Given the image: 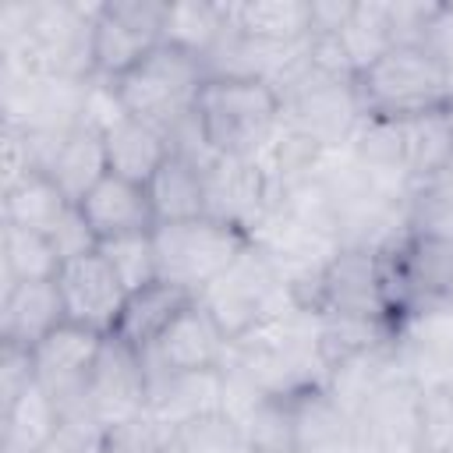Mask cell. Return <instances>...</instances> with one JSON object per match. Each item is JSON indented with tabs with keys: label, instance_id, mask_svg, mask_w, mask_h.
<instances>
[{
	"label": "cell",
	"instance_id": "obj_9",
	"mask_svg": "<svg viewBox=\"0 0 453 453\" xmlns=\"http://www.w3.org/2000/svg\"><path fill=\"white\" fill-rule=\"evenodd\" d=\"M85 414H92L103 428H117L149 411V368L142 350L124 343L120 336H106L85 389Z\"/></svg>",
	"mask_w": 453,
	"mask_h": 453
},
{
	"label": "cell",
	"instance_id": "obj_35",
	"mask_svg": "<svg viewBox=\"0 0 453 453\" xmlns=\"http://www.w3.org/2000/svg\"><path fill=\"white\" fill-rule=\"evenodd\" d=\"M159 453H188V449H180V446H177V442H173V439L166 435V442L159 446Z\"/></svg>",
	"mask_w": 453,
	"mask_h": 453
},
{
	"label": "cell",
	"instance_id": "obj_11",
	"mask_svg": "<svg viewBox=\"0 0 453 453\" xmlns=\"http://www.w3.org/2000/svg\"><path fill=\"white\" fill-rule=\"evenodd\" d=\"M103 333H92L85 326L64 322L50 336H42L32 347V365H35V382L42 393L60 407V414H74L85 403V389L103 347Z\"/></svg>",
	"mask_w": 453,
	"mask_h": 453
},
{
	"label": "cell",
	"instance_id": "obj_34",
	"mask_svg": "<svg viewBox=\"0 0 453 453\" xmlns=\"http://www.w3.org/2000/svg\"><path fill=\"white\" fill-rule=\"evenodd\" d=\"M50 244H53V251L60 255V262H67V258H78V255L96 251V248H99V237L92 234V226H88V219L81 216V209L71 205V209L64 212V219L53 226Z\"/></svg>",
	"mask_w": 453,
	"mask_h": 453
},
{
	"label": "cell",
	"instance_id": "obj_15",
	"mask_svg": "<svg viewBox=\"0 0 453 453\" xmlns=\"http://www.w3.org/2000/svg\"><path fill=\"white\" fill-rule=\"evenodd\" d=\"M78 209H81V216L88 219L92 234L99 241L156 230V212H152V202H149V188L134 184V180H124L117 173H106L78 202Z\"/></svg>",
	"mask_w": 453,
	"mask_h": 453
},
{
	"label": "cell",
	"instance_id": "obj_22",
	"mask_svg": "<svg viewBox=\"0 0 453 453\" xmlns=\"http://www.w3.org/2000/svg\"><path fill=\"white\" fill-rule=\"evenodd\" d=\"M103 145H106V166L110 173L134 180V184H149L152 173L159 170V163L170 152V142L152 131L149 124L134 120V117H120L113 127L103 131Z\"/></svg>",
	"mask_w": 453,
	"mask_h": 453
},
{
	"label": "cell",
	"instance_id": "obj_31",
	"mask_svg": "<svg viewBox=\"0 0 453 453\" xmlns=\"http://www.w3.org/2000/svg\"><path fill=\"white\" fill-rule=\"evenodd\" d=\"M110 269L117 273V280L131 290L145 287V283H156L159 280V265H156V241H152V230L149 234H124V237H106L99 241L96 248Z\"/></svg>",
	"mask_w": 453,
	"mask_h": 453
},
{
	"label": "cell",
	"instance_id": "obj_24",
	"mask_svg": "<svg viewBox=\"0 0 453 453\" xmlns=\"http://www.w3.org/2000/svg\"><path fill=\"white\" fill-rule=\"evenodd\" d=\"M74 202H67L64 191L42 170H35V173H28L25 180H18L14 188L4 191V223L50 237L53 226L64 219V212Z\"/></svg>",
	"mask_w": 453,
	"mask_h": 453
},
{
	"label": "cell",
	"instance_id": "obj_13",
	"mask_svg": "<svg viewBox=\"0 0 453 453\" xmlns=\"http://www.w3.org/2000/svg\"><path fill=\"white\" fill-rule=\"evenodd\" d=\"M226 336L205 311V304L195 297L170 326L166 333L142 354L149 372L163 375H198V372H219L226 361Z\"/></svg>",
	"mask_w": 453,
	"mask_h": 453
},
{
	"label": "cell",
	"instance_id": "obj_7",
	"mask_svg": "<svg viewBox=\"0 0 453 453\" xmlns=\"http://www.w3.org/2000/svg\"><path fill=\"white\" fill-rule=\"evenodd\" d=\"M301 308L315 315H340V319H368V322H396L386 287H382V269H379V251L372 248H354L343 244L319 280L294 297Z\"/></svg>",
	"mask_w": 453,
	"mask_h": 453
},
{
	"label": "cell",
	"instance_id": "obj_12",
	"mask_svg": "<svg viewBox=\"0 0 453 453\" xmlns=\"http://www.w3.org/2000/svg\"><path fill=\"white\" fill-rule=\"evenodd\" d=\"M57 290H60L67 322L85 326L103 336H110L117 329V319L127 301V287L117 280V273L110 269V262L99 251L60 262Z\"/></svg>",
	"mask_w": 453,
	"mask_h": 453
},
{
	"label": "cell",
	"instance_id": "obj_8",
	"mask_svg": "<svg viewBox=\"0 0 453 453\" xmlns=\"http://www.w3.org/2000/svg\"><path fill=\"white\" fill-rule=\"evenodd\" d=\"M170 4L159 0H110L99 4L92 21V78L117 81L145 60L166 28Z\"/></svg>",
	"mask_w": 453,
	"mask_h": 453
},
{
	"label": "cell",
	"instance_id": "obj_1",
	"mask_svg": "<svg viewBox=\"0 0 453 453\" xmlns=\"http://www.w3.org/2000/svg\"><path fill=\"white\" fill-rule=\"evenodd\" d=\"M195 120L216 156L258 159L280 131L283 103L262 78H205Z\"/></svg>",
	"mask_w": 453,
	"mask_h": 453
},
{
	"label": "cell",
	"instance_id": "obj_25",
	"mask_svg": "<svg viewBox=\"0 0 453 453\" xmlns=\"http://www.w3.org/2000/svg\"><path fill=\"white\" fill-rule=\"evenodd\" d=\"M234 418L244 432L248 453H297L290 396L255 393Z\"/></svg>",
	"mask_w": 453,
	"mask_h": 453
},
{
	"label": "cell",
	"instance_id": "obj_10",
	"mask_svg": "<svg viewBox=\"0 0 453 453\" xmlns=\"http://www.w3.org/2000/svg\"><path fill=\"white\" fill-rule=\"evenodd\" d=\"M202 188H205V216L237 226L248 237H255V230L265 223V216L276 205L273 184L258 166V159L212 156L202 166Z\"/></svg>",
	"mask_w": 453,
	"mask_h": 453
},
{
	"label": "cell",
	"instance_id": "obj_5",
	"mask_svg": "<svg viewBox=\"0 0 453 453\" xmlns=\"http://www.w3.org/2000/svg\"><path fill=\"white\" fill-rule=\"evenodd\" d=\"M152 241H156L159 280H166L195 297L209 283H216L251 244V237L244 230L209 219V216L180 219V223H156Z\"/></svg>",
	"mask_w": 453,
	"mask_h": 453
},
{
	"label": "cell",
	"instance_id": "obj_4",
	"mask_svg": "<svg viewBox=\"0 0 453 453\" xmlns=\"http://www.w3.org/2000/svg\"><path fill=\"white\" fill-rule=\"evenodd\" d=\"M198 301L205 304V311L212 315V322L219 326L226 343L248 336L251 329L265 326L269 319H276L290 304H297L290 297L287 280L280 276L273 258L255 241L241 251V258L216 283H209L198 294Z\"/></svg>",
	"mask_w": 453,
	"mask_h": 453
},
{
	"label": "cell",
	"instance_id": "obj_29",
	"mask_svg": "<svg viewBox=\"0 0 453 453\" xmlns=\"http://www.w3.org/2000/svg\"><path fill=\"white\" fill-rule=\"evenodd\" d=\"M354 71L361 74L368 64H375L389 46H393V28H389V11L386 4H354L347 25L336 32Z\"/></svg>",
	"mask_w": 453,
	"mask_h": 453
},
{
	"label": "cell",
	"instance_id": "obj_2",
	"mask_svg": "<svg viewBox=\"0 0 453 453\" xmlns=\"http://www.w3.org/2000/svg\"><path fill=\"white\" fill-rule=\"evenodd\" d=\"M365 117L411 120L432 110H446L453 99V78L446 64L421 42L389 46L375 64L354 78Z\"/></svg>",
	"mask_w": 453,
	"mask_h": 453
},
{
	"label": "cell",
	"instance_id": "obj_21",
	"mask_svg": "<svg viewBox=\"0 0 453 453\" xmlns=\"http://www.w3.org/2000/svg\"><path fill=\"white\" fill-rule=\"evenodd\" d=\"M149 202L156 212V223H180V219H198L205 216V188H202V166L191 163L180 152H166L159 170L152 173Z\"/></svg>",
	"mask_w": 453,
	"mask_h": 453
},
{
	"label": "cell",
	"instance_id": "obj_37",
	"mask_svg": "<svg viewBox=\"0 0 453 453\" xmlns=\"http://www.w3.org/2000/svg\"><path fill=\"white\" fill-rule=\"evenodd\" d=\"M446 113H449V120H453V99H449V106H446Z\"/></svg>",
	"mask_w": 453,
	"mask_h": 453
},
{
	"label": "cell",
	"instance_id": "obj_18",
	"mask_svg": "<svg viewBox=\"0 0 453 453\" xmlns=\"http://www.w3.org/2000/svg\"><path fill=\"white\" fill-rule=\"evenodd\" d=\"M230 28L258 46H301L311 39V4L304 0H251L226 4Z\"/></svg>",
	"mask_w": 453,
	"mask_h": 453
},
{
	"label": "cell",
	"instance_id": "obj_28",
	"mask_svg": "<svg viewBox=\"0 0 453 453\" xmlns=\"http://www.w3.org/2000/svg\"><path fill=\"white\" fill-rule=\"evenodd\" d=\"M60 273V255L53 251L46 234L11 226L4 223V280L25 283V280H57Z\"/></svg>",
	"mask_w": 453,
	"mask_h": 453
},
{
	"label": "cell",
	"instance_id": "obj_32",
	"mask_svg": "<svg viewBox=\"0 0 453 453\" xmlns=\"http://www.w3.org/2000/svg\"><path fill=\"white\" fill-rule=\"evenodd\" d=\"M453 449V396L439 386H421L418 396V453Z\"/></svg>",
	"mask_w": 453,
	"mask_h": 453
},
{
	"label": "cell",
	"instance_id": "obj_30",
	"mask_svg": "<svg viewBox=\"0 0 453 453\" xmlns=\"http://www.w3.org/2000/svg\"><path fill=\"white\" fill-rule=\"evenodd\" d=\"M170 439L188 453H248V442H244L237 418L226 414L223 407L180 421L170 432Z\"/></svg>",
	"mask_w": 453,
	"mask_h": 453
},
{
	"label": "cell",
	"instance_id": "obj_14",
	"mask_svg": "<svg viewBox=\"0 0 453 453\" xmlns=\"http://www.w3.org/2000/svg\"><path fill=\"white\" fill-rule=\"evenodd\" d=\"M418 396L421 386L393 375L354 414V442L372 453H418Z\"/></svg>",
	"mask_w": 453,
	"mask_h": 453
},
{
	"label": "cell",
	"instance_id": "obj_17",
	"mask_svg": "<svg viewBox=\"0 0 453 453\" xmlns=\"http://www.w3.org/2000/svg\"><path fill=\"white\" fill-rule=\"evenodd\" d=\"M294 407V435L297 453H343L354 442V418L340 407V400L322 386H308L290 393Z\"/></svg>",
	"mask_w": 453,
	"mask_h": 453
},
{
	"label": "cell",
	"instance_id": "obj_36",
	"mask_svg": "<svg viewBox=\"0 0 453 453\" xmlns=\"http://www.w3.org/2000/svg\"><path fill=\"white\" fill-rule=\"evenodd\" d=\"M446 311H449V315H453V294H449V301H446Z\"/></svg>",
	"mask_w": 453,
	"mask_h": 453
},
{
	"label": "cell",
	"instance_id": "obj_20",
	"mask_svg": "<svg viewBox=\"0 0 453 453\" xmlns=\"http://www.w3.org/2000/svg\"><path fill=\"white\" fill-rule=\"evenodd\" d=\"M110 173L106 166V145H103V134L78 124L71 127L60 145L53 149L50 163H46V177L64 191L67 202H81L103 177Z\"/></svg>",
	"mask_w": 453,
	"mask_h": 453
},
{
	"label": "cell",
	"instance_id": "obj_27",
	"mask_svg": "<svg viewBox=\"0 0 453 453\" xmlns=\"http://www.w3.org/2000/svg\"><path fill=\"white\" fill-rule=\"evenodd\" d=\"M226 4H209V0H191V4H170L166 11V28L163 42H173L188 50L191 57H205L226 32Z\"/></svg>",
	"mask_w": 453,
	"mask_h": 453
},
{
	"label": "cell",
	"instance_id": "obj_26",
	"mask_svg": "<svg viewBox=\"0 0 453 453\" xmlns=\"http://www.w3.org/2000/svg\"><path fill=\"white\" fill-rule=\"evenodd\" d=\"M403 127V156H407V177L411 191L425 184L453 152V120L446 110H432L411 120H400Z\"/></svg>",
	"mask_w": 453,
	"mask_h": 453
},
{
	"label": "cell",
	"instance_id": "obj_19",
	"mask_svg": "<svg viewBox=\"0 0 453 453\" xmlns=\"http://www.w3.org/2000/svg\"><path fill=\"white\" fill-rule=\"evenodd\" d=\"M191 301H195V294H188V290H180V287H173L166 280L145 283V287L127 294L113 336H120L124 343H131L134 350L145 354Z\"/></svg>",
	"mask_w": 453,
	"mask_h": 453
},
{
	"label": "cell",
	"instance_id": "obj_16",
	"mask_svg": "<svg viewBox=\"0 0 453 453\" xmlns=\"http://www.w3.org/2000/svg\"><path fill=\"white\" fill-rule=\"evenodd\" d=\"M64 301L57 290V280H25L4 287L0 304V343L35 347L42 336H50L57 326H64Z\"/></svg>",
	"mask_w": 453,
	"mask_h": 453
},
{
	"label": "cell",
	"instance_id": "obj_33",
	"mask_svg": "<svg viewBox=\"0 0 453 453\" xmlns=\"http://www.w3.org/2000/svg\"><path fill=\"white\" fill-rule=\"evenodd\" d=\"M28 386H35L32 350L18 343H0V411H7Z\"/></svg>",
	"mask_w": 453,
	"mask_h": 453
},
{
	"label": "cell",
	"instance_id": "obj_6",
	"mask_svg": "<svg viewBox=\"0 0 453 453\" xmlns=\"http://www.w3.org/2000/svg\"><path fill=\"white\" fill-rule=\"evenodd\" d=\"M280 103H283V124L311 138L322 152L350 142L357 124L365 120L354 78L322 74L311 64L280 92Z\"/></svg>",
	"mask_w": 453,
	"mask_h": 453
},
{
	"label": "cell",
	"instance_id": "obj_3",
	"mask_svg": "<svg viewBox=\"0 0 453 453\" xmlns=\"http://www.w3.org/2000/svg\"><path fill=\"white\" fill-rule=\"evenodd\" d=\"M202 85H205L202 60L173 42H159L145 60H138L124 78L113 81L127 117L149 124L163 138H170L195 113Z\"/></svg>",
	"mask_w": 453,
	"mask_h": 453
},
{
	"label": "cell",
	"instance_id": "obj_23",
	"mask_svg": "<svg viewBox=\"0 0 453 453\" xmlns=\"http://www.w3.org/2000/svg\"><path fill=\"white\" fill-rule=\"evenodd\" d=\"M60 407L42 393V386H28L4 411V453H42L53 432L60 428Z\"/></svg>",
	"mask_w": 453,
	"mask_h": 453
}]
</instances>
